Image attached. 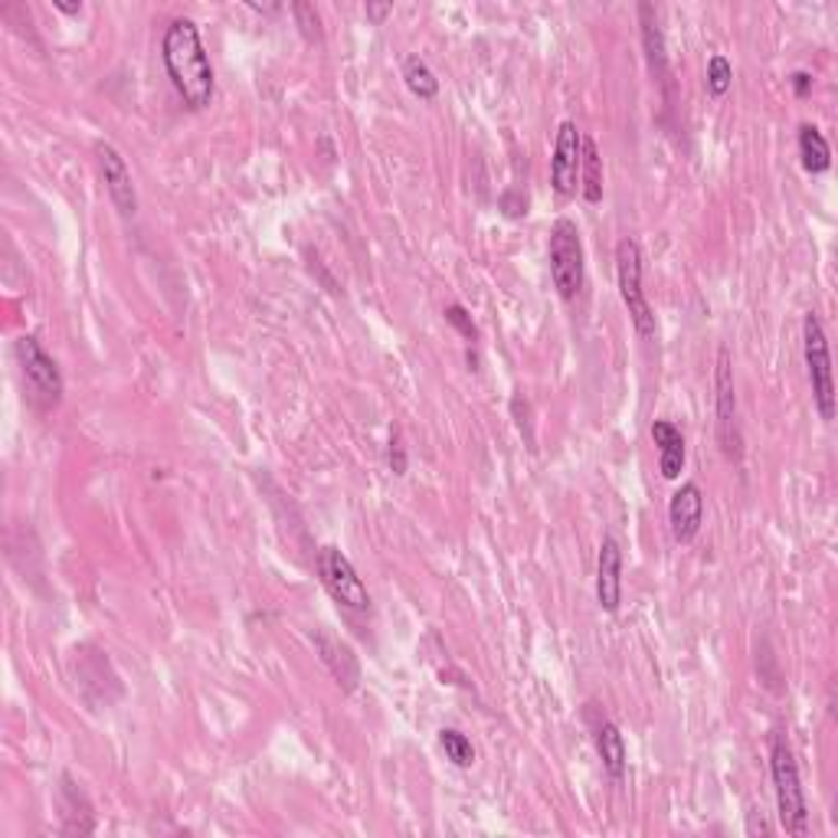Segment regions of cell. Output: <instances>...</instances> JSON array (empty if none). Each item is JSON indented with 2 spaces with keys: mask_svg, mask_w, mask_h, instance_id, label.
I'll return each instance as SVG.
<instances>
[{
  "mask_svg": "<svg viewBox=\"0 0 838 838\" xmlns=\"http://www.w3.org/2000/svg\"><path fill=\"white\" fill-rule=\"evenodd\" d=\"M616 279H619V295L629 308V318L636 324V331L642 337H652L655 334V315H652V305L645 298V288H642V249L636 239H619L616 246Z\"/></svg>",
  "mask_w": 838,
  "mask_h": 838,
  "instance_id": "8992f818",
  "label": "cell"
},
{
  "mask_svg": "<svg viewBox=\"0 0 838 838\" xmlns=\"http://www.w3.org/2000/svg\"><path fill=\"white\" fill-rule=\"evenodd\" d=\"M580 161H583V135L574 122H560L554 158H551V184L557 197H574L580 187Z\"/></svg>",
  "mask_w": 838,
  "mask_h": 838,
  "instance_id": "30bf717a",
  "label": "cell"
},
{
  "mask_svg": "<svg viewBox=\"0 0 838 838\" xmlns=\"http://www.w3.org/2000/svg\"><path fill=\"white\" fill-rule=\"evenodd\" d=\"M60 802H63V831H79V835H89L93 828H96V818H93V805H89V799H86V792L70 779V776H63V789H60Z\"/></svg>",
  "mask_w": 838,
  "mask_h": 838,
  "instance_id": "2e32d148",
  "label": "cell"
},
{
  "mask_svg": "<svg viewBox=\"0 0 838 838\" xmlns=\"http://www.w3.org/2000/svg\"><path fill=\"white\" fill-rule=\"evenodd\" d=\"M799 158L809 174H825L831 168V148L815 125H799Z\"/></svg>",
  "mask_w": 838,
  "mask_h": 838,
  "instance_id": "ac0fdd59",
  "label": "cell"
},
{
  "mask_svg": "<svg viewBox=\"0 0 838 838\" xmlns=\"http://www.w3.org/2000/svg\"><path fill=\"white\" fill-rule=\"evenodd\" d=\"M161 60H164L168 79L177 89V96L184 99V106L194 112L207 109L213 99L217 76H213L210 53L200 40V30L190 17H177L168 24L164 40H161Z\"/></svg>",
  "mask_w": 838,
  "mask_h": 838,
  "instance_id": "6da1fadb",
  "label": "cell"
},
{
  "mask_svg": "<svg viewBox=\"0 0 838 838\" xmlns=\"http://www.w3.org/2000/svg\"><path fill=\"white\" fill-rule=\"evenodd\" d=\"M17 360L27 383V396L37 409H53L63 399V373L34 334L17 341Z\"/></svg>",
  "mask_w": 838,
  "mask_h": 838,
  "instance_id": "5b68a950",
  "label": "cell"
},
{
  "mask_svg": "<svg viewBox=\"0 0 838 838\" xmlns=\"http://www.w3.org/2000/svg\"><path fill=\"white\" fill-rule=\"evenodd\" d=\"M446 321L453 324V328H459V334L466 337V341H476L479 337V328H476V321H472V315L456 301V305H449L446 308Z\"/></svg>",
  "mask_w": 838,
  "mask_h": 838,
  "instance_id": "cb8c5ba5",
  "label": "cell"
},
{
  "mask_svg": "<svg viewBox=\"0 0 838 838\" xmlns=\"http://www.w3.org/2000/svg\"><path fill=\"white\" fill-rule=\"evenodd\" d=\"M292 14H295V21L301 27L305 40H321V17H318V11L311 4H295Z\"/></svg>",
  "mask_w": 838,
  "mask_h": 838,
  "instance_id": "603a6c76",
  "label": "cell"
},
{
  "mask_svg": "<svg viewBox=\"0 0 838 838\" xmlns=\"http://www.w3.org/2000/svg\"><path fill=\"white\" fill-rule=\"evenodd\" d=\"M403 83H406V89H409L416 99H436V96H440V79H436V73L430 70L427 60H419V57H406V60H403Z\"/></svg>",
  "mask_w": 838,
  "mask_h": 838,
  "instance_id": "ffe728a7",
  "label": "cell"
},
{
  "mask_svg": "<svg viewBox=\"0 0 838 838\" xmlns=\"http://www.w3.org/2000/svg\"><path fill=\"white\" fill-rule=\"evenodd\" d=\"M596 600L606 613H616L623 603V547L616 538H603L596 560Z\"/></svg>",
  "mask_w": 838,
  "mask_h": 838,
  "instance_id": "4fadbf2b",
  "label": "cell"
},
{
  "mask_svg": "<svg viewBox=\"0 0 838 838\" xmlns=\"http://www.w3.org/2000/svg\"><path fill=\"white\" fill-rule=\"evenodd\" d=\"M318 577L331 600L347 609V613H370V593L363 580L357 577L354 564L337 551V547H321L318 551Z\"/></svg>",
  "mask_w": 838,
  "mask_h": 838,
  "instance_id": "52a82bcc",
  "label": "cell"
},
{
  "mask_svg": "<svg viewBox=\"0 0 838 838\" xmlns=\"http://www.w3.org/2000/svg\"><path fill=\"white\" fill-rule=\"evenodd\" d=\"M547 259H551V279H554V288L564 301H574L583 288V279H587V262H583V239H580V230L574 220L560 217L551 230V249H547Z\"/></svg>",
  "mask_w": 838,
  "mask_h": 838,
  "instance_id": "3957f363",
  "label": "cell"
},
{
  "mask_svg": "<svg viewBox=\"0 0 838 838\" xmlns=\"http://www.w3.org/2000/svg\"><path fill=\"white\" fill-rule=\"evenodd\" d=\"M802 350H805V367H809V383H812V399L815 409L825 423L835 419V383H831V354H828V337L815 311L805 315L802 321Z\"/></svg>",
  "mask_w": 838,
  "mask_h": 838,
  "instance_id": "277c9868",
  "label": "cell"
},
{
  "mask_svg": "<svg viewBox=\"0 0 838 838\" xmlns=\"http://www.w3.org/2000/svg\"><path fill=\"white\" fill-rule=\"evenodd\" d=\"M789 83H792V93H796L799 99L812 93V73H805V70H796Z\"/></svg>",
  "mask_w": 838,
  "mask_h": 838,
  "instance_id": "4316f807",
  "label": "cell"
},
{
  "mask_svg": "<svg viewBox=\"0 0 838 838\" xmlns=\"http://www.w3.org/2000/svg\"><path fill=\"white\" fill-rule=\"evenodd\" d=\"M580 187L587 204H600L603 200V158L600 148L590 135H583V161H580Z\"/></svg>",
  "mask_w": 838,
  "mask_h": 838,
  "instance_id": "d6986e66",
  "label": "cell"
},
{
  "mask_svg": "<svg viewBox=\"0 0 838 838\" xmlns=\"http://www.w3.org/2000/svg\"><path fill=\"white\" fill-rule=\"evenodd\" d=\"M701 521H704V492L694 482H685L668 502V525L675 541L678 544L694 541L701 531Z\"/></svg>",
  "mask_w": 838,
  "mask_h": 838,
  "instance_id": "8fae6325",
  "label": "cell"
},
{
  "mask_svg": "<svg viewBox=\"0 0 838 838\" xmlns=\"http://www.w3.org/2000/svg\"><path fill=\"white\" fill-rule=\"evenodd\" d=\"M502 210H505V217L518 220V217L528 213V197H525L521 190H505V194H502Z\"/></svg>",
  "mask_w": 838,
  "mask_h": 838,
  "instance_id": "d4e9b609",
  "label": "cell"
},
{
  "mask_svg": "<svg viewBox=\"0 0 838 838\" xmlns=\"http://www.w3.org/2000/svg\"><path fill=\"white\" fill-rule=\"evenodd\" d=\"M730 86H734V66H730L727 57L714 53V57L707 60V93L720 99V96L730 93Z\"/></svg>",
  "mask_w": 838,
  "mask_h": 838,
  "instance_id": "7402d4cb",
  "label": "cell"
},
{
  "mask_svg": "<svg viewBox=\"0 0 838 838\" xmlns=\"http://www.w3.org/2000/svg\"><path fill=\"white\" fill-rule=\"evenodd\" d=\"M386 463H390V472H393V476H406V449H403L399 436H390V453H386Z\"/></svg>",
  "mask_w": 838,
  "mask_h": 838,
  "instance_id": "484cf974",
  "label": "cell"
},
{
  "mask_svg": "<svg viewBox=\"0 0 838 838\" xmlns=\"http://www.w3.org/2000/svg\"><path fill=\"white\" fill-rule=\"evenodd\" d=\"M440 747H443L446 760H453V763L463 766V769H469V766L476 763V747H472V740H469L463 730H456V727H443V730H440Z\"/></svg>",
  "mask_w": 838,
  "mask_h": 838,
  "instance_id": "44dd1931",
  "label": "cell"
},
{
  "mask_svg": "<svg viewBox=\"0 0 838 838\" xmlns=\"http://www.w3.org/2000/svg\"><path fill=\"white\" fill-rule=\"evenodd\" d=\"M769 776L776 789V812L779 825L789 835H805L809 831V809H805V792L799 779V763L792 753V743L782 730L769 734Z\"/></svg>",
  "mask_w": 838,
  "mask_h": 838,
  "instance_id": "7a4b0ae2",
  "label": "cell"
},
{
  "mask_svg": "<svg viewBox=\"0 0 838 838\" xmlns=\"http://www.w3.org/2000/svg\"><path fill=\"white\" fill-rule=\"evenodd\" d=\"M652 440L658 446V472L662 479L675 482L685 469V436L668 419H655L652 423Z\"/></svg>",
  "mask_w": 838,
  "mask_h": 838,
  "instance_id": "5bb4252c",
  "label": "cell"
},
{
  "mask_svg": "<svg viewBox=\"0 0 838 838\" xmlns=\"http://www.w3.org/2000/svg\"><path fill=\"white\" fill-rule=\"evenodd\" d=\"M714 406H717V440H720V453H724L730 463H740V456H743V440H740V423H737V390H734V367H730L727 347L717 350Z\"/></svg>",
  "mask_w": 838,
  "mask_h": 838,
  "instance_id": "ba28073f",
  "label": "cell"
},
{
  "mask_svg": "<svg viewBox=\"0 0 838 838\" xmlns=\"http://www.w3.org/2000/svg\"><path fill=\"white\" fill-rule=\"evenodd\" d=\"M596 750H600L603 769L619 782L626 776V740H623L619 727L606 717L596 724Z\"/></svg>",
  "mask_w": 838,
  "mask_h": 838,
  "instance_id": "e0dca14e",
  "label": "cell"
},
{
  "mask_svg": "<svg viewBox=\"0 0 838 838\" xmlns=\"http://www.w3.org/2000/svg\"><path fill=\"white\" fill-rule=\"evenodd\" d=\"M311 642H315V649H318L324 668L334 675V681H337L344 691H354L357 681H360V662H357L354 649H350L347 642H341L337 636H331L328 629H318V632L311 636Z\"/></svg>",
  "mask_w": 838,
  "mask_h": 838,
  "instance_id": "7c38bea8",
  "label": "cell"
},
{
  "mask_svg": "<svg viewBox=\"0 0 838 838\" xmlns=\"http://www.w3.org/2000/svg\"><path fill=\"white\" fill-rule=\"evenodd\" d=\"M96 168H99V177H102L106 194L115 204V210L122 217H135L138 213V194H135L132 171H128L125 158L119 155V148L109 145V141H99L96 145Z\"/></svg>",
  "mask_w": 838,
  "mask_h": 838,
  "instance_id": "9c48e42d",
  "label": "cell"
},
{
  "mask_svg": "<svg viewBox=\"0 0 838 838\" xmlns=\"http://www.w3.org/2000/svg\"><path fill=\"white\" fill-rule=\"evenodd\" d=\"M53 8H57L60 14H79V11H83V4H53Z\"/></svg>",
  "mask_w": 838,
  "mask_h": 838,
  "instance_id": "f1b7e54d",
  "label": "cell"
},
{
  "mask_svg": "<svg viewBox=\"0 0 838 838\" xmlns=\"http://www.w3.org/2000/svg\"><path fill=\"white\" fill-rule=\"evenodd\" d=\"M639 21H642V47H645L649 70H652L655 83H662L665 93H668V57H665V37H662L655 8H652V4H642V8H639Z\"/></svg>",
  "mask_w": 838,
  "mask_h": 838,
  "instance_id": "9a60e30c",
  "label": "cell"
},
{
  "mask_svg": "<svg viewBox=\"0 0 838 838\" xmlns=\"http://www.w3.org/2000/svg\"><path fill=\"white\" fill-rule=\"evenodd\" d=\"M390 11H393V4H367V17H370L373 24H380Z\"/></svg>",
  "mask_w": 838,
  "mask_h": 838,
  "instance_id": "83f0119b",
  "label": "cell"
}]
</instances>
